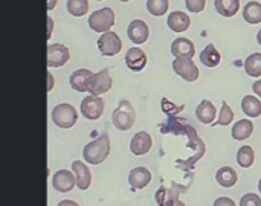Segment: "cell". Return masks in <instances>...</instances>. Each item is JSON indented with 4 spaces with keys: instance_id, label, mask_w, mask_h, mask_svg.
<instances>
[{
    "instance_id": "obj_13",
    "label": "cell",
    "mask_w": 261,
    "mask_h": 206,
    "mask_svg": "<svg viewBox=\"0 0 261 206\" xmlns=\"http://www.w3.org/2000/svg\"><path fill=\"white\" fill-rule=\"evenodd\" d=\"M125 64L133 72H141L147 66V54L141 47H132L125 54Z\"/></svg>"
},
{
    "instance_id": "obj_30",
    "label": "cell",
    "mask_w": 261,
    "mask_h": 206,
    "mask_svg": "<svg viewBox=\"0 0 261 206\" xmlns=\"http://www.w3.org/2000/svg\"><path fill=\"white\" fill-rule=\"evenodd\" d=\"M177 200H179L177 196L173 194L168 188H161V190L156 193V202H158V205L171 206L174 205Z\"/></svg>"
},
{
    "instance_id": "obj_32",
    "label": "cell",
    "mask_w": 261,
    "mask_h": 206,
    "mask_svg": "<svg viewBox=\"0 0 261 206\" xmlns=\"http://www.w3.org/2000/svg\"><path fill=\"white\" fill-rule=\"evenodd\" d=\"M185 5H187V9L190 12L199 14V12H202L205 9L206 0H185Z\"/></svg>"
},
{
    "instance_id": "obj_44",
    "label": "cell",
    "mask_w": 261,
    "mask_h": 206,
    "mask_svg": "<svg viewBox=\"0 0 261 206\" xmlns=\"http://www.w3.org/2000/svg\"><path fill=\"white\" fill-rule=\"evenodd\" d=\"M96 2H101V0H96Z\"/></svg>"
},
{
    "instance_id": "obj_42",
    "label": "cell",
    "mask_w": 261,
    "mask_h": 206,
    "mask_svg": "<svg viewBox=\"0 0 261 206\" xmlns=\"http://www.w3.org/2000/svg\"><path fill=\"white\" fill-rule=\"evenodd\" d=\"M258 191H260V194H261V179H260V182H258Z\"/></svg>"
},
{
    "instance_id": "obj_3",
    "label": "cell",
    "mask_w": 261,
    "mask_h": 206,
    "mask_svg": "<svg viewBox=\"0 0 261 206\" xmlns=\"http://www.w3.org/2000/svg\"><path fill=\"white\" fill-rule=\"evenodd\" d=\"M50 116H52L54 124L60 128H72L78 121V112L69 102L55 106Z\"/></svg>"
},
{
    "instance_id": "obj_33",
    "label": "cell",
    "mask_w": 261,
    "mask_h": 206,
    "mask_svg": "<svg viewBox=\"0 0 261 206\" xmlns=\"http://www.w3.org/2000/svg\"><path fill=\"white\" fill-rule=\"evenodd\" d=\"M240 206H261V197H258L254 193L245 194L240 199Z\"/></svg>"
},
{
    "instance_id": "obj_16",
    "label": "cell",
    "mask_w": 261,
    "mask_h": 206,
    "mask_svg": "<svg viewBox=\"0 0 261 206\" xmlns=\"http://www.w3.org/2000/svg\"><path fill=\"white\" fill-rule=\"evenodd\" d=\"M72 171L75 174V179H76V187L83 191L89 190L90 187V182H92V173L90 170L86 167L84 162L81 161H75L72 164Z\"/></svg>"
},
{
    "instance_id": "obj_25",
    "label": "cell",
    "mask_w": 261,
    "mask_h": 206,
    "mask_svg": "<svg viewBox=\"0 0 261 206\" xmlns=\"http://www.w3.org/2000/svg\"><path fill=\"white\" fill-rule=\"evenodd\" d=\"M242 109L249 118H258L261 115V101L257 96L248 95L242 99Z\"/></svg>"
},
{
    "instance_id": "obj_28",
    "label": "cell",
    "mask_w": 261,
    "mask_h": 206,
    "mask_svg": "<svg viewBox=\"0 0 261 206\" xmlns=\"http://www.w3.org/2000/svg\"><path fill=\"white\" fill-rule=\"evenodd\" d=\"M168 0H147V11L154 17H162L168 12Z\"/></svg>"
},
{
    "instance_id": "obj_27",
    "label": "cell",
    "mask_w": 261,
    "mask_h": 206,
    "mask_svg": "<svg viewBox=\"0 0 261 206\" xmlns=\"http://www.w3.org/2000/svg\"><path fill=\"white\" fill-rule=\"evenodd\" d=\"M254 161H255V153L252 147L245 145L237 151V162L242 168H251L254 165Z\"/></svg>"
},
{
    "instance_id": "obj_40",
    "label": "cell",
    "mask_w": 261,
    "mask_h": 206,
    "mask_svg": "<svg viewBox=\"0 0 261 206\" xmlns=\"http://www.w3.org/2000/svg\"><path fill=\"white\" fill-rule=\"evenodd\" d=\"M257 41H258V44L261 46V29L258 31V34H257Z\"/></svg>"
},
{
    "instance_id": "obj_26",
    "label": "cell",
    "mask_w": 261,
    "mask_h": 206,
    "mask_svg": "<svg viewBox=\"0 0 261 206\" xmlns=\"http://www.w3.org/2000/svg\"><path fill=\"white\" fill-rule=\"evenodd\" d=\"M245 70L249 76H261V54H251L245 60Z\"/></svg>"
},
{
    "instance_id": "obj_39",
    "label": "cell",
    "mask_w": 261,
    "mask_h": 206,
    "mask_svg": "<svg viewBox=\"0 0 261 206\" xmlns=\"http://www.w3.org/2000/svg\"><path fill=\"white\" fill-rule=\"evenodd\" d=\"M57 2H58V0H47V5H46V9H47V12H49V11H52V9L57 6Z\"/></svg>"
},
{
    "instance_id": "obj_15",
    "label": "cell",
    "mask_w": 261,
    "mask_h": 206,
    "mask_svg": "<svg viewBox=\"0 0 261 206\" xmlns=\"http://www.w3.org/2000/svg\"><path fill=\"white\" fill-rule=\"evenodd\" d=\"M93 72L89 69H78L75 72H72L69 83L70 87L76 92H89V81L92 78Z\"/></svg>"
},
{
    "instance_id": "obj_43",
    "label": "cell",
    "mask_w": 261,
    "mask_h": 206,
    "mask_svg": "<svg viewBox=\"0 0 261 206\" xmlns=\"http://www.w3.org/2000/svg\"><path fill=\"white\" fill-rule=\"evenodd\" d=\"M118 2H130V0H118Z\"/></svg>"
},
{
    "instance_id": "obj_20",
    "label": "cell",
    "mask_w": 261,
    "mask_h": 206,
    "mask_svg": "<svg viewBox=\"0 0 261 206\" xmlns=\"http://www.w3.org/2000/svg\"><path fill=\"white\" fill-rule=\"evenodd\" d=\"M216 181L223 188H231V187H234L237 184L239 176H237V171L234 168H231V167H222L216 173Z\"/></svg>"
},
{
    "instance_id": "obj_18",
    "label": "cell",
    "mask_w": 261,
    "mask_h": 206,
    "mask_svg": "<svg viewBox=\"0 0 261 206\" xmlns=\"http://www.w3.org/2000/svg\"><path fill=\"white\" fill-rule=\"evenodd\" d=\"M167 24L173 32H185L191 24V18L184 11H173L168 15Z\"/></svg>"
},
{
    "instance_id": "obj_12",
    "label": "cell",
    "mask_w": 261,
    "mask_h": 206,
    "mask_svg": "<svg viewBox=\"0 0 261 206\" xmlns=\"http://www.w3.org/2000/svg\"><path fill=\"white\" fill-rule=\"evenodd\" d=\"M153 139L147 132H138L130 141V151L135 156H144L151 150Z\"/></svg>"
},
{
    "instance_id": "obj_5",
    "label": "cell",
    "mask_w": 261,
    "mask_h": 206,
    "mask_svg": "<svg viewBox=\"0 0 261 206\" xmlns=\"http://www.w3.org/2000/svg\"><path fill=\"white\" fill-rule=\"evenodd\" d=\"M98 50L104 57H115L122 50V40L113 31L102 32V35L98 38Z\"/></svg>"
},
{
    "instance_id": "obj_10",
    "label": "cell",
    "mask_w": 261,
    "mask_h": 206,
    "mask_svg": "<svg viewBox=\"0 0 261 206\" xmlns=\"http://www.w3.org/2000/svg\"><path fill=\"white\" fill-rule=\"evenodd\" d=\"M52 185L57 191L60 193H69L73 190V187L76 185V179L73 171L69 170H60L54 174L52 177Z\"/></svg>"
},
{
    "instance_id": "obj_7",
    "label": "cell",
    "mask_w": 261,
    "mask_h": 206,
    "mask_svg": "<svg viewBox=\"0 0 261 206\" xmlns=\"http://www.w3.org/2000/svg\"><path fill=\"white\" fill-rule=\"evenodd\" d=\"M113 86V80L110 76V69L104 67L102 70H99L98 73H93L90 81H89V92L90 95H104L107 93Z\"/></svg>"
},
{
    "instance_id": "obj_41",
    "label": "cell",
    "mask_w": 261,
    "mask_h": 206,
    "mask_svg": "<svg viewBox=\"0 0 261 206\" xmlns=\"http://www.w3.org/2000/svg\"><path fill=\"white\" fill-rule=\"evenodd\" d=\"M171 206H187V205H185L184 202H180V200H177V202H176L174 205H171Z\"/></svg>"
},
{
    "instance_id": "obj_19",
    "label": "cell",
    "mask_w": 261,
    "mask_h": 206,
    "mask_svg": "<svg viewBox=\"0 0 261 206\" xmlns=\"http://www.w3.org/2000/svg\"><path fill=\"white\" fill-rule=\"evenodd\" d=\"M196 116H197V119L202 124H213L214 119H216V116H217V109H216V106L211 101L203 99L196 107Z\"/></svg>"
},
{
    "instance_id": "obj_2",
    "label": "cell",
    "mask_w": 261,
    "mask_h": 206,
    "mask_svg": "<svg viewBox=\"0 0 261 206\" xmlns=\"http://www.w3.org/2000/svg\"><path fill=\"white\" fill-rule=\"evenodd\" d=\"M135 121H136V112H135V107L132 106L130 101L127 99H121L118 107L113 110V115H112V124L121 130V132H127L130 130L133 125H135Z\"/></svg>"
},
{
    "instance_id": "obj_6",
    "label": "cell",
    "mask_w": 261,
    "mask_h": 206,
    "mask_svg": "<svg viewBox=\"0 0 261 206\" xmlns=\"http://www.w3.org/2000/svg\"><path fill=\"white\" fill-rule=\"evenodd\" d=\"M104 99L98 95H89L81 101L80 110L83 116L89 121H96L104 113Z\"/></svg>"
},
{
    "instance_id": "obj_8",
    "label": "cell",
    "mask_w": 261,
    "mask_h": 206,
    "mask_svg": "<svg viewBox=\"0 0 261 206\" xmlns=\"http://www.w3.org/2000/svg\"><path fill=\"white\" fill-rule=\"evenodd\" d=\"M173 70L188 83H194L199 78V67L193 61V58H174Z\"/></svg>"
},
{
    "instance_id": "obj_37",
    "label": "cell",
    "mask_w": 261,
    "mask_h": 206,
    "mask_svg": "<svg viewBox=\"0 0 261 206\" xmlns=\"http://www.w3.org/2000/svg\"><path fill=\"white\" fill-rule=\"evenodd\" d=\"M52 89H54V75L47 72V92H50Z\"/></svg>"
},
{
    "instance_id": "obj_11",
    "label": "cell",
    "mask_w": 261,
    "mask_h": 206,
    "mask_svg": "<svg viewBox=\"0 0 261 206\" xmlns=\"http://www.w3.org/2000/svg\"><path fill=\"white\" fill-rule=\"evenodd\" d=\"M127 35L135 44H144L150 35L148 24L144 20H133L127 28Z\"/></svg>"
},
{
    "instance_id": "obj_23",
    "label": "cell",
    "mask_w": 261,
    "mask_h": 206,
    "mask_svg": "<svg viewBox=\"0 0 261 206\" xmlns=\"http://www.w3.org/2000/svg\"><path fill=\"white\" fill-rule=\"evenodd\" d=\"M216 11L223 17H234L240 9V0H214Z\"/></svg>"
},
{
    "instance_id": "obj_4",
    "label": "cell",
    "mask_w": 261,
    "mask_h": 206,
    "mask_svg": "<svg viewBox=\"0 0 261 206\" xmlns=\"http://www.w3.org/2000/svg\"><path fill=\"white\" fill-rule=\"evenodd\" d=\"M115 24V12L110 8H101L90 14L89 26L95 32H107Z\"/></svg>"
},
{
    "instance_id": "obj_21",
    "label": "cell",
    "mask_w": 261,
    "mask_h": 206,
    "mask_svg": "<svg viewBox=\"0 0 261 206\" xmlns=\"http://www.w3.org/2000/svg\"><path fill=\"white\" fill-rule=\"evenodd\" d=\"M200 61L206 66V67H217L222 61V55L220 52L216 49L214 44H208L202 52H200Z\"/></svg>"
},
{
    "instance_id": "obj_14",
    "label": "cell",
    "mask_w": 261,
    "mask_h": 206,
    "mask_svg": "<svg viewBox=\"0 0 261 206\" xmlns=\"http://www.w3.org/2000/svg\"><path fill=\"white\" fill-rule=\"evenodd\" d=\"M171 54L176 58H193L196 54V46L191 40L180 37L171 43Z\"/></svg>"
},
{
    "instance_id": "obj_36",
    "label": "cell",
    "mask_w": 261,
    "mask_h": 206,
    "mask_svg": "<svg viewBox=\"0 0 261 206\" xmlns=\"http://www.w3.org/2000/svg\"><path fill=\"white\" fill-rule=\"evenodd\" d=\"M52 31H54V20H52V17H49V14H47V38H50Z\"/></svg>"
},
{
    "instance_id": "obj_17",
    "label": "cell",
    "mask_w": 261,
    "mask_h": 206,
    "mask_svg": "<svg viewBox=\"0 0 261 206\" xmlns=\"http://www.w3.org/2000/svg\"><path fill=\"white\" fill-rule=\"evenodd\" d=\"M151 182V173L145 167H136L128 174V184L135 190H142Z\"/></svg>"
},
{
    "instance_id": "obj_9",
    "label": "cell",
    "mask_w": 261,
    "mask_h": 206,
    "mask_svg": "<svg viewBox=\"0 0 261 206\" xmlns=\"http://www.w3.org/2000/svg\"><path fill=\"white\" fill-rule=\"evenodd\" d=\"M70 60L69 49L61 43L47 44V67H61Z\"/></svg>"
},
{
    "instance_id": "obj_38",
    "label": "cell",
    "mask_w": 261,
    "mask_h": 206,
    "mask_svg": "<svg viewBox=\"0 0 261 206\" xmlns=\"http://www.w3.org/2000/svg\"><path fill=\"white\" fill-rule=\"evenodd\" d=\"M57 206H80L76 202H73V200H61L60 203Z\"/></svg>"
},
{
    "instance_id": "obj_29",
    "label": "cell",
    "mask_w": 261,
    "mask_h": 206,
    "mask_svg": "<svg viewBox=\"0 0 261 206\" xmlns=\"http://www.w3.org/2000/svg\"><path fill=\"white\" fill-rule=\"evenodd\" d=\"M67 11L73 17H83L89 11L87 0H67Z\"/></svg>"
},
{
    "instance_id": "obj_1",
    "label": "cell",
    "mask_w": 261,
    "mask_h": 206,
    "mask_svg": "<svg viewBox=\"0 0 261 206\" xmlns=\"http://www.w3.org/2000/svg\"><path fill=\"white\" fill-rule=\"evenodd\" d=\"M110 154V138L107 135L99 136L98 139L89 142L83 148V158L90 165L102 164Z\"/></svg>"
},
{
    "instance_id": "obj_31",
    "label": "cell",
    "mask_w": 261,
    "mask_h": 206,
    "mask_svg": "<svg viewBox=\"0 0 261 206\" xmlns=\"http://www.w3.org/2000/svg\"><path fill=\"white\" fill-rule=\"evenodd\" d=\"M234 119V112L232 109L229 107V104L226 101L222 102V109H220V115H219V119H217V124L219 125H229Z\"/></svg>"
},
{
    "instance_id": "obj_35",
    "label": "cell",
    "mask_w": 261,
    "mask_h": 206,
    "mask_svg": "<svg viewBox=\"0 0 261 206\" xmlns=\"http://www.w3.org/2000/svg\"><path fill=\"white\" fill-rule=\"evenodd\" d=\"M252 90L255 92V95H257V96H260L261 98V78L260 80H257V81L252 84Z\"/></svg>"
},
{
    "instance_id": "obj_22",
    "label": "cell",
    "mask_w": 261,
    "mask_h": 206,
    "mask_svg": "<svg viewBox=\"0 0 261 206\" xmlns=\"http://www.w3.org/2000/svg\"><path fill=\"white\" fill-rule=\"evenodd\" d=\"M252 132H254V124L249 119H242L232 125L231 135L236 141H245V139L251 138Z\"/></svg>"
},
{
    "instance_id": "obj_24",
    "label": "cell",
    "mask_w": 261,
    "mask_h": 206,
    "mask_svg": "<svg viewBox=\"0 0 261 206\" xmlns=\"http://www.w3.org/2000/svg\"><path fill=\"white\" fill-rule=\"evenodd\" d=\"M243 18L251 24L261 23V3L260 2H248L243 8Z\"/></svg>"
},
{
    "instance_id": "obj_34",
    "label": "cell",
    "mask_w": 261,
    "mask_h": 206,
    "mask_svg": "<svg viewBox=\"0 0 261 206\" xmlns=\"http://www.w3.org/2000/svg\"><path fill=\"white\" fill-rule=\"evenodd\" d=\"M213 206H236V203H234V200L229 199V197H219V199L214 202V205Z\"/></svg>"
}]
</instances>
